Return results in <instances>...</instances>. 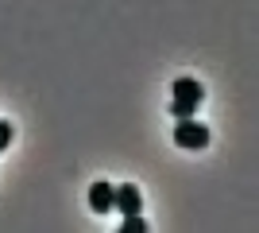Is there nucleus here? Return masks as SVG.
<instances>
[{"instance_id": "obj_1", "label": "nucleus", "mask_w": 259, "mask_h": 233, "mask_svg": "<svg viewBox=\"0 0 259 233\" xmlns=\"http://www.w3.org/2000/svg\"><path fill=\"white\" fill-rule=\"evenodd\" d=\"M201 97H205V89L197 86V78H178L174 82V97H170V117H194L197 105H201Z\"/></svg>"}, {"instance_id": "obj_2", "label": "nucleus", "mask_w": 259, "mask_h": 233, "mask_svg": "<svg viewBox=\"0 0 259 233\" xmlns=\"http://www.w3.org/2000/svg\"><path fill=\"white\" fill-rule=\"evenodd\" d=\"M174 144L186 148V152H201V148H209V128L194 117H182L174 124Z\"/></svg>"}, {"instance_id": "obj_3", "label": "nucleus", "mask_w": 259, "mask_h": 233, "mask_svg": "<svg viewBox=\"0 0 259 233\" xmlns=\"http://www.w3.org/2000/svg\"><path fill=\"white\" fill-rule=\"evenodd\" d=\"M112 210L120 214H140L143 210V194L136 183H124V187H112Z\"/></svg>"}, {"instance_id": "obj_4", "label": "nucleus", "mask_w": 259, "mask_h": 233, "mask_svg": "<svg viewBox=\"0 0 259 233\" xmlns=\"http://www.w3.org/2000/svg\"><path fill=\"white\" fill-rule=\"evenodd\" d=\"M89 210L93 214H108L112 210V187H108L105 179H97V183L89 187Z\"/></svg>"}, {"instance_id": "obj_5", "label": "nucleus", "mask_w": 259, "mask_h": 233, "mask_svg": "<svg viewBox=\"0 0 259 233\" xmlns=\"http://www.w3.org/2000/svg\"><path fill=\"white\" fill-rule=\"evenodd\" d=\"M124 233H147V222H143L140 214H124V225H120Z\"/></svg>"}, {"instance_id": "obj_6", "label": "nucleus", "mask_w": 259, "mask_h": 233, "mask_svg": "<svg viewBox=\"0 0 259 233\" xmlns=\"http://www.w3.org/2000/svg\"><path fill=\"white\" fill-rule=\"evenodd\" d=\"M8 144H12V124H8V121H0V152H4Z\"/></svg>"}]
</instances>
